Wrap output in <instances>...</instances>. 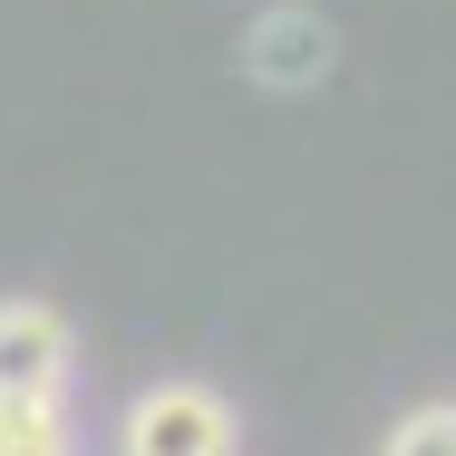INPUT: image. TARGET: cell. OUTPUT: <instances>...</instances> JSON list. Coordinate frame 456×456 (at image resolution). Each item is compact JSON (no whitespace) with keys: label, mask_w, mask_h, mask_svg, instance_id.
I'll return each mask as SVG.
<instances>
[{"label":"cell","mask_w":456,"mask_h":456,"mask_svg":"<svg viewBox=\"0 0 456 456\" xmlns=\"http://www.w3.org/2000/svg\"><path fill=\"white\" fill-rule=\"evenodd\" d=\"M117 456H233V408L194 379H166L126 408V437Z\"/></svg>","instance_id":"1"},{"label":"cell","mask_w":456,"mask_h":456,"mask_svg":"<svg viewBox=\"0 0 456 456\" xmlns=\"http://www.w3.org/2000/svg\"><path fill=\"white\" fill-rule=\"evenodd\" d=\"M69 388V321L49 301H0V398H59Z\"/></svg>","instance_id":"2"},{"label":"cell","mask_w":456,"mask_h":456,"mask_svg":"<svg viewBox=\"0 0 456 456\" xmlns=\"http://www.w3.org/2000/svg\"><path fill=\"white\" fill-rule=\"evenodd\" d=\"M330 59H340V39H330V20L301 10V0H291V10H263L253 39H243V69H253L263 88H321Z\"/></svg>","instance_id":"3"},{"label":"cell","mask_w":456,"mask_h":456,"mask_svg":"<svg viewBox=\"0 0 456 456\" xmlns=\"http://www.w3.org/2000/svg\"><path fill=\"white\" fill-rule=\"evenodd\" d=\"M0 456H78L59 398H0Z\"/></svg>","instance_id":"4"},{"label":"cell","mask_w":456,"mask_h":456,"mask_svg":"<svg viewBox=\"0 0 456 456\" xmlns=\"http://www.w3.org/2000/svg\"><path fill=\"white\" fill-rule=\"evenodd\" d=\"M379 456H456V408H418V418H398Z\"/></svg>","instance_id":"5"}]
</instances>
